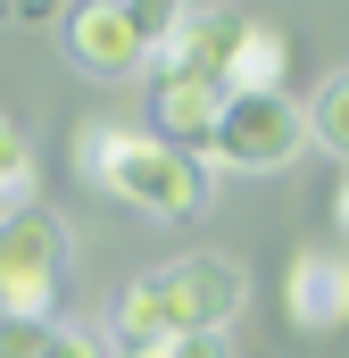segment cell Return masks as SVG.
<instances>
[{"label": "cell", "instance_id": "obj_1", "mask_svg": "<svg viewBox=\"0 0 349 358\" xmlns=\"http://www.w3.org/2000/svg\"><path fill=\"white\" fill-rule=\"evenodd\" d=\"M75 176L91 192H108V200H125V208H142V217H200L208 192H216L200 150H174L167 134L108 125V117H91L75 134Z\"/></svg>", "mask_w": 349, "mask_h": 358}, {"label": "cell", "instance_id": "obj_2", "mask_svg": "<svg viewBox=\"0 0 349 358\" xmlns=\"http://www.w3.org/2000/svg\"><path fill=\"white\" fill-rule=\"evenodd\" d=\"M250 300V275L216 250L200 259H174L150 267L125 300H117V342H167V334H208V325H233V308Z\"/></svg>", "mask_w": 349, "mask_h": 358}, {"label": "cell", "instance_id": "obj_3", "mask_svg": "<svg viewBox=\"0 0 349 358\" xmlns=\"http://www.w3.org/2000/svg\"><path fill=\"white\" fill-rule=\"evenodd\" d=\"M67 283V217H50L42 200L0 208V317H50Z\"/></svg>", "mask_w": 349, "mask_h": 358}, {"label": "cell", "instance_id": "obj_4", "mask_svg": "<svg viewBox=\"0 0 349 358\" xmlns=\"http://www.w3.org/2000/svg\"><path fill=\"white\" fill-rule=\"evenodd\" d=\"M299 150H308V108L291 92H233L208 134V167H233V176H274Z\"/></svg>", "mask_w": 349, "mask_h": 358}, {"label": "cell", "instance_id": "obj_5", "mask_svg": "<svg viewBox=\"0 0 349 358\" xmlns=\"http://www.w3.org/2000/svg\"><path fill=\"white\" fill-rule=\"evenodd\" d=\"M150 50H158V42L142 34V17H133L125 0H75V8H67V59H75V76H91V84L142 76Z\"/></svg>", "mask_w": 349, "mask_h": 358}, {"label": "cell", "instance_id": "obj_6", "mask_svg": "<svg viewBox=\"0 0 349 358\" xmlns=\"http://www.w3.org/2000/svg\"><path fill=\"white\" fill-rule=\"evenodd\" d=\"M283 317H291V334H341L349 325V250H299L283 267Z\"/></svg>", "mask_w": 349, "mask_h": 358}, {"label": "cell", "instance_id": "obj_7", "mask_svg": "<svg viewBox=\"0 0 349 358\" xmlns=\"http://www.w3.org/2000/svg\"><path fill=\"white\" fill-rule=\"evenodd\" d=\"M233 50H242V8H216V0H200L191 17H174L167 34H158V67L174 76H216L225 84V67H233Z\"/></svg>", "mask_w": 349, "mask_h": 358}, {"label": "cell", "instance_id": "obj_8", "mask_svg": "<svg viewBox=\"0 0 349 358\" xmlns=\"http://www.w3.org/2000/svg\"><path fill=\"white\" fill-rule=\"evenodd\" d=\"M225 100L233 92L216 84V76H174V67H158V84H150V134H167L174 150H200L208 159V134H216Z\"/></svg>", "mask_w": 349, "mask_h": 358}, {"label": "cell", "instance_id": "obj_9", "mask_svg": "<svg viewBox=\"0 0 349 358\" xmlns=\"http://www.w3.org/2000/svg\"><path fill=\"white\" fill-rule=\"evenodd\" d=\"M283 76H291V42H283V25L242 17V50H233V67H225V92H283Z\"/></svg>", "mask_w": 349, "mask_h": 358}, {"label": "cell", "instance_id": "obj_10", "mask_svg": "<svg viewBox=\"0 0 349 358\" xmlns=\"http://www.w3.org/2000/svg\"><path fill=\"white\" fill-rule=\"evenodd\" d=\"M308 142H325L333 159H349V67L325 76V92L308 100Z\"/></svg>", "mask_w": 349, "mask_h": 358}, {"label": "cell", "instance_id": "obj_11", "mask_svg": "<svg viewBox=\"0 0 349 358\" xmlns=\"http://www.w3.org/2000/svg\"><path fill=\"white\" fill-rule=\"evenodd\" d=\"M108 358H233V325H208V334H167V342H117Z\"/></svg>", "mask_w": 349, "mask_h": 358}, {"label": "cell", "instance_id": "obj_12", "mask_svg": "<svg viewBox=\"0 0 349 358\" xmlns=\"http://www.w3.org/2000/svg\"><path fill=\"white\" fill-rule=\"evenodd\" d=\"M17 200H34V142H25V125L0 117V208H17Z\"/></svg>", "mask_w": 349, "mask_h": 358}, {"label": "cell", "instance_id": "obj_13", "mask_svg": "<svg viewBox=\"0 0 349 358\" xmlns=\"http://www.w3.org/2000/svg\"><path fill=\"white\" fill-rule=\"evenodd\" d=\"M50 317H0V358H42Z\"/></svg>", "mask_w": 349, "mask_h": 358}, {"label": "cell", "instance_id": "obj_14", "mask_svg": "<svg viewBox=\"0 0 349 358\" xmlns=\"http://www.w3.org/2000/svg\"><path fill=\"white\" fill-rule=\"evenodd\" d=\"M42 358H108V342H100V334H84V325H50Z\"/></svg>", "mask_w": 349, "mask_h": 358}, {"label": "cell", "instance_id": "obj_15", "mask_svg": "<svg viewBox=\"0 0 349 358\" xmlns=\"http://www.w3.org/2000/svg\"><path fill=\"white\" fill-rule=\"evenodd\" d=\"M125 8H133V17H142V34H150V42H158V34H167L174 17H191V8H200V0H125Z\"/></svg>", "mask_w": 349, "mask_h": 358}, {"label": "cell", "instance_id": "obj_16", "mask_svg": "<svg viewBox=\"0 0 349 358\" xmlns=\"http://www.w3.org/2000/svg\"><path fill=\"white\" fill-rule=\"evenodd\" d=\"M67 0H0V25H42V17H59Z\"/></svg>", "mask_w": 349, "mask_h": 358}, {"label": "cell", "instance_id": "obj_17", "mask_svg": "<svg viewBox=\"0 0 349 358\" xmlns=\"http://www.w3.org/2000/svg\"><path fill=\"white\" fill-rule=\"evenodd\" d=\"M333 234L349 242V176H341V192H333Z\"/></svg>", "mask_w": 349, "mask_h": 358}]
</instances>
